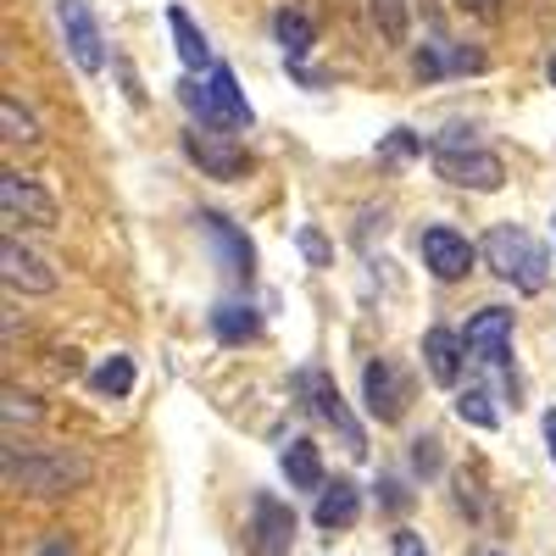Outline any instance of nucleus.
Listing matches in <instances>:
<instances>
[{
  "label": "nucleus",
  "instance_id": "24",
  "mask_svg": "<svg viewBox=\"0 0 556 556\" xmlns=\"http://www.w3.org/2000/svg\"><path fill=\"white\" fill-rule=\"evenodd\" d=\"M89 384H96L101 395H112V401H123V395L134 390V362H128V356H106V362L96 367V379H89Z\"/></svg>",
  "mask_w": 556,
  "mask_h": 556
},
{
  "label": "nucleus",
  "instance_id": "30",
  "mask_svg": "<svg viewBox=\"0 0 556 556\" xmlns=\"http://www.w3.org/2000/svg\"><path fill=\"white\" fill-rule=\"evenodd\" d=\"M395 556H429V545L417 540L412 529H401V534H395Z\"/></svg>",
  "mask_w": 556,
  "mask_h": 556
},
{
  "label": "nucleus",
  "instance_id": "31",
  "mask_svg": "<svg viewBox=\"0 0 556 556\" xmlns=\"http://www.w3.org/2000/svg\"><path fill=\"white\" fill-rule=\"evenodd\" d=\"M379 490H384V506H406V490H401V484H395V479H384V484H379Z\"/></svg>",
  "mask_w": 556,
  "mask_h": 556
},
{
  "label": "nucleus",
  "instance_id": "33",
  "mask_svg": "<svg viewBox=\"0 0 556 556\" xmlns=\"http://www.w3.org/2000/svg\"><path fill=\"white\" fill-rule=\"evenodd\" d=\"M39 556H73V551H67V545H62V540H51V545H45V551H39Z\"/></svg>",
  "mask_w": 556,
  "mask_h": 556
},
{
  "label": "nucleus",
  "instance_id": "6",
  "mask_svg": "<svg viewBox=\"0 0 556 556\" xmlns=\"http://www.w3.org/2000/svg\"><path fill=\"white\" fill-rule=\"evenodd\" d=\"M462 345H468V356H473L479 367H506V362H513V312H506V306L473 312Z\"/></svg>",
  "mask_w": 556,
  "mask_h": 556
},
{
  "label": "nucleus",
  "instance_id": "11",
  "mask_svg": "<svg viewBox=\"0 0 556 556\" xmlns=\"http://www.w3.org/2000/svg\"><path fill=\"white\" fill-rule=\"evenodd\" d=\"M251 518H256V529H251V545H256V556H290V540H295V513L278 495H256L251 501Z\"/></svg>",
  "mask_w": 556,
  "mask_h": 556
},
{
  "label": "nucleus",
  "instance_id": "3",
  "mask_svg": "<svg viewBox=\"0 0 556 556\" xmlns=\"http://www.w3.org/2000/svg\"><path fill=\"white\" fill-rule=\"evenodd\" d=\"M89 479V462L67 456V451H23L7 445V484L23 495H67Z\"/></svg>",
  "mask_w": 556,
  "mask_h": 556
},
{
  "label": "nucleus",
  "instance_id": "23",
  "mask_svg": "<svg viewBox=\"0 0 556 556\" xmlns=\"http://www.w3.org/2000/svg\"><path fill=\"white\" fill-rule=\"evenodd\" d=\"M456 417H462V424H473V429H495L501 424L495 406H490V390H479V384L456 390Z\"/></svg>",
  "mask_w": 556,
  "mask_h": 556
},
{
  "label": "nucleus",
  "instance_id": "9",
  "mask_svg": "<svg viewBox=\"0 0 556 556\" xmlns=\"http://www.w3.org/2000/svg\"><path fill=\"white\" fill-rule=\"evenodd\" d=\"M301 390L312 395V412L323 417V424H334L340 429V440H345V451L351 456H367V440H362V424L351 417V406H345V395H340V384L329 379V374H301Z\"/></svg>",
  "mask_w": 556,
  "mask_h": 556
},
{
  "label": "nucleus",
  "instance_id": "20",
  "mask_svg": "<svg viewBox=\"0 0 556 556\" xmlns=\"http://www.w3.org/2000/svg\"><path fill=\"white\" fill-rule=\"evenodd\" d=\"M201 235H212L217 240V251L228 256V273L235 278H251V245L228 228V217H217V212H201Z\"/></svg>",
  "mask_w": 556,
  "mask_h": 556
},
{
  "label": "nucleus",
  "instance_id": "21",
  "mask_svg": "<svg viewBox=\"0 0 556 556\" xmlns=\"http://www.w3.org/2000/svg\"><path fill=\"white\" fill-rule=\"evenodd\" d=\"M212 329H217V340H223V345H245V340L256 334V312L228 301V306H217V312H212Z\"/></svg>",
  "mask_w": 556,
  "mask_h": 556
},
{
  "label": "nucleus",
  "instance_id": "29",
  "mask_svg": "<svg viewBox=\"0 0 556 556\" xmlns=\"http://www.w3.org/2000/svg\"><path fill=\"white\" fill-rule=\"evenodd\" d=\"M462 12H473V17H484V23H495L501 17V0H456Z\"/></svg>",
  "mask_w": 556,
  "mask_h": 556
},
{
  "label": "nucleus",
  "instance_id": "34",
  "mask_svg": "<svg viewBox=\"0 0 556 556\" xmlns=\"http://www.w3.org/2000/svg\"><path fill=\"white\" fill-rule=\"evenodd\" d=\"M551 84H556V62H551Z\"/></svg>",
  "mask_w": 556,
  "mask_h": 556
},
{
  "label": "nucleus",
  "instance_id": "1",
  "mask_svg": "<svg viewBox=\"0 0 556 556\" xmlns=\"http://www.w3.org/2000/svg\"><path fill=\"white\" fill-rule=\"evenodd\" d=\"M484 262H490V273L501 278V285H513L523 295L545 290V273H551V251L518 223H495L490 228L484 235Z\"/></svg>",
  "mask_w": 556,
  "mask_h": 556
},
{
  "label": "nucleus",
  "instance_id": "25",
  "mask_svg": "<svg viewBox=\"0 0 556 556\" xmlns=\"http://www.w3.org/2000/svg\"><path fill=\"white\" fill-rule=\"evenodd\" d=\"M0 123H7V139H12V146H34V139H39V123L7 96V101H0Z\"/></svg>",
  "mask_w": 556,
  "mask_h": 556
},
{
  "label": "nucleus",
  "instance_id": "18",
  "mask_svg": "<svg viewBox=\"0 0 556 556\" xmlns=\"http://www.w3.org/2000/svg\"><path fill=\"white\" fill-rule=\"evenodd\" d=\"M278 462H285V479H290L295 490H317V495L329 490V484H323V456H317L312 440H290Z\"/></svg>",
  "mask_w": 556,
  "mask_h": 556
},
{
  "label": "nucleus",
  "instance_id": "22",
  "mask_svg": "<svg viewBox=\"0 0 556 556\" xmlns=\"http://www.w3.org/2000/svg\"><path fill=\"white\" fill-rule=\"evenodd\" d=\"M367 12H374L379 34L390 45H406V28H412V0H367Z\"/></svg>",
  "mask_w": 556,
  "mask_h": 556
},
{
  "label": "nucleus",
  "instance_id": "16",
  "mask_svg": "<svg viewBox=\"0 0 556 556\" xmlns=\"http://www.w3.org/2000/svg\"><path fill=\"white\" fill-rule=\"evenodd\" d=\"M445 67H456V73H484V51H468V45H451V39L424 45V51H417V78H440Z\"/></svg>",
  "mask_w": 556,
  "mask_h": 556
},
{
  "label": "nucleus",
  "instance_id": "32",
  "mask_svg": "<svg viewBox=\"0 0 556 556\" xmlns=\"http://www.w3.org/2000/svg\"><path fill=\"white\" fill-rule=\"evenodd\" d=\"M545 451H551V462H556V406L545 412Z\"/></svg>",
  "mask_w": 556,
  "mask_h": 556
},
{
  "label": "nucleus",
  "instance_id": "7",
  "mask_svg": "<svg viewBox=\"0 0 556 556\" xmlns=\"http://www.w3.org/2000/svg\"><path fill=\"white\" fill-rule=\"evenodd\" d=\"M56 23H62L73 67L78 73H101L106 67V45H101V28H96V17H89L84 0H56Z\"/></svg>",
  "mask_w": 556,
  "mask_h": 556
},
{
  "label": "nucleus",
  "instance_id": "4",
  "mask_svg": "<svg viewBox=\"0 0 556 556\" xmlns=\"http://www.w3.org/2000/svg\"><path fill=\"white\" fill-rule=\"evenodd\" d=\"M184 106H190L206 128H251V101L235 78V67H212L206 84H184Z\"/></svg>",
  "mask_w": 556,
  "mask_h": 556
},
{
  "label": "nucleus",
  "instance_id": "13",
  "mask_svg": "<svg viewBox=\"0 0 556 556\" xmlns=\"http://www.w3.org/2000/svg\"><path fill=\"white\" fill-rule=\"evenodd\" d=\"M184 151H190L212 178H223V184H235V178H245L251 173V156L240 151V146H228V139H212V134H184Z\"/></svg>",
  "mask_w": 556,
  "mask_h": 556
},
{
  "label": "nucleus",
  "instance_id": "15",
  "mask_svg": "<svg viewBox=\"0 0 556 556\" xmlns=\"http://www.w3.org/2000/svg\"><path fill=\"white\" fill-rule=\"evenodd\" d=\"M462 334H451V329H429L424 334V367H429V379L434 384H456L462 379Z\"/></svg>",
  "mask_w": 556,
  "mask_h": 556
},
{
  "label": "nucleus",
  "instance_id": "12",
  "mask_svg": "<svg viewBox=\"0 0 556 556\" xmlns=\"http://www.w3.org/2000/svg\"><path fill=\"white\" fill-rule=\"evenodd\" d=\"M0 267H7V285L23 290V295H51V290H56V273L45 267L34 251H23L12 235L0 240Z\"/></svg>",
  "mask_w": 556,
  "mask_h": 556
},
{
  "label": "nucleus",
  "instance_id": "10",
  "mask_svg": "<svg viewBox=\"0 0 556 556\" xmlns=\"http://www.w3.org/2000/svg\"><path fill=\"white\" fill-rule=\"evenodd\" d=\"M417 251H424V267L440 278V285H456V278H468V267H473V245L462 240L456 228H445V223L424 228V240H417Z\"/></svg>",
  "mask_w": 556,
  "mask_h": 556
},
{
  "label": "nucleus",
  "instance_id": "28",
  "mask_svg": "<svg viewBox=\"0 0 556 556\" xmlns=\"http://www.w3.org/2000/svg\"><path fill=\"white\" fill-rule=\"evenodd\" d=\"M17 417H23V424H39V406H34L28 395L7 390V424H17Z\"/></svg>",
  "mask_w": 556,
  "mask_h": 556
},
{
  "label": "nucleus",
  "instance_id": "5",
  "mask_svg": "<svg viewBox=\"0 0 556 556\" xmlns=\"http://www.w3.org/2000/svg\"><path fill=\"white\" fill-rule=\"evenodd\" d=\"M406 401H412V390L395 374L390 356H374V362L362 367V406H367V417H379V424H401Z\"/></svg>",
  "mask_w": 556,
  "mask_h": 556
},
{
  "label": "nucleus",
  "instance_id": "8",
  "mask_svg": "<svg viewBox=\"0 0 556 556\" xmlns=\"http://www.w3.org/2000/svg\"><path fill=\"white\" fill-rule=\"evenodd\" d=\"M0 212H7V223L12 228H56V201L39 190L34 178H23V173H7L0 178Z\"/></svg>",
  "mask_w": 556,
  "mask_h": 556
},
{
  "label": "nucleus",
  "instance_id": "19",
  "mask_svg": "<svg viewBox=\"0 0 556 556\" xmlns=\"http://www.w3.org/2000/svg\"><path fill=\"white\" fill-rule=\"evenodd\" d=\"M273 34H278V45H285V56H290V67H301V56L317 45V28H312V17L306 12H295V7H285L273 17Z\"/></svg>",
  "mask_w": 556,
  "mask_h": 556
},
{
  "label": "nucleus",
  "instance_id": "2",
  "mask_svg": "<svg viewBox=\"0 0 556 556\" xmlns=\"http://www.w3.org/2000/svg\"><path fill=\"white\" fill-rule=\"evenodd\" d=\"M434 173L445 184H456V190H473V195H495L506 184V167L495 151H484L473 128H445L434 139Z\"/></svg>",
  "mask_w": 556,
  "mask_h": 556
},
{
  "label": "nucleus",
  "instance_id": "14",
  "mask_svg": "<svg viewBox=\"0 0 556 556\" xmlns=\"http://www.w3.org/2000/svg\"><path fill=\"white\" fill-rule=\"evenodd\" d=\"M312 518H317V529H351V523L362 518V490H356L351 479H334L329 490L317 495Z\"/></svg>",
  "mask_w": 556,
  "mask_h": 556
},
{
  "label": "nucleus",
  "instance_id": "35",
  "mask_svg": "<svg viewBox=\"0 0 556 556\" xmlns=\"http://www.w3.org/2000/svg\"><path fill=\"white\" fill-rule=\"evenodd\" d=\"M490 556H495V551H490Z\"/></svg>",
  "mask_w": 556,
  "mask_h": 556
},
{
  "label": "nucleus",
  "instance_id": "17",
  "mask_svg": "<svg viewBox=\"0 0 556 556\" xmlns=\"http://www.w3.org/2000/svg\"><path fill=\"white\" fill-rule=\"evenodd\" d=\"M167 28H173V39H178V62L184 67H217L212 62V45H206V34L195 28V17L190 12H184V7H167Z\"/></svg>",
  "mask_w": 556,
  "mask_h": 556
},
{
  "label": "nucleus",
  "instance_id": "26",
  "mask_svg": "<svg viewBox=\"0 0 556 556\" xmlns=\"http://www.w3.org/2000/svg\"><path fill=\"white\" fill-rule=\"evenodd\" d=\"M417 151H424V139H417L412 128H395V134L384 139V146H379V156H384V162H406V156H417Z\"/></svg>",
  "mask_w": 556,
  "mask_h": 556
},
{
  "label": "nucleus",
  "instance_id": "27",
  "mask_svg": "<svg viewBox=\"0 0 556 556\" xmlns=\"http://www.w3.org/2000/svg\"><path fill=\"white\" fill-rule=\"evenodd\" d=\"M412 462H417V473H434L440 468V440H412Z\"/></svg>",
  "mask_w": 556,
  "mask_h": 556
}]
</instances>
